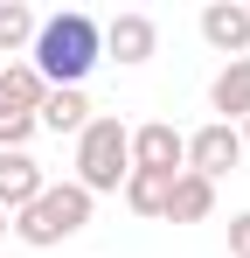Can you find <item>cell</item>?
Wrapping results in <instances>:
<instances>
[{
    "instance_id": "6da1fadb",
    "label": "cell",
    "mask_w": 250,
    "mask_h": 258,
    "mask_svg": "<svg viewBox=\"0 0 250 258\" xmlns=\"http://www.w3.org/2000/svg\"><path fill=\"white\" fill-rule=\"evenodd\" d=\"M97 56H104V35H97V21H90L83 7H63V14L35 21L28 70H35L49 91H83V77L97 70Z\"/></svg>"
},
{
    "instance_id": "7a4b0ae2",
    "label": "cell",
    "mask_w": 250,
    "mask_h": 258,
    "mask_svg": "<svg viewBox=\"0 0 250 258\" xmlns=\"http://www.w3.org/2000/svg\"><path fill=\"white\" fill-rule=\"evenodd\" d=\"M125 174H132V147H125V126L111 112H90V126L77 133V188L97 203V196H118Z\"/></svg>"
},
{
    "instance_id": "3957f363",
    "label": "cell",
    "mask_w": 250,
    "mask_h": 258,
    "mask_svg": "<svg viewBox=\"0 0 250 258\" xmlns=\"http://www.w3.org/2000/svg\"><path fill=\"white\" fill-rule=\"evenodd\" d=\"M83 223H90V196H83L77 181H49L28 210H14V237H21V244H35V251H49V244L77 237Z\"/></svg>"
},
{
    "instance_id": "277c9868",
    "label": "cell",
    "mask_w": 250,
    "mask_h": 258,
    "mask_svg": "<svg viewBox=\"0 0 250 258\" xmlns=\"http://www.w3.org/2000/svg\"><path fill=\"white\" fill-rule=\"evenodd\" d=\"M125 147H132V168H153V174H181V168H188V133H174L167 119L132 126Z\"/></svg>"
},
{
    "instance_id": "5b68a950",
    "label": "cell",
    "mask_w": 250,
    "mask_h": 258,
    "mask_svg": "<svg viewBox=\"0 0 250 258\" xmlns=\"http://www.w3.org/2000/svg\"><path fill=\"white\" fill-rule=\"evenodd\" d=\"M243 161V140H236V126H195L188 133V174H202V181H222V174Z\"/></svg>"
},
{
    "instance_id": "8992f818",
    "label": "cell",
    "mask_w": 250,
    "mask_h": 258,
    "mask_svg": "<svg viewBox=\"0 0 250 258\" xmlns=\"http://www.w3.org/2000/svg\"><path fill=\"white\" fill-rule=\"evenodd\" d=\"M97 35H104V56H118V63H146V56L160 49V28H153V14H111Z\"/></svg>"
},
{
    "instance_id": "52a82bcc",
    "label": "cell",
    "mask_w": 250,
    "mask_h": 258,
    "mask_svg": "<svg viewBox=\"0 0 250 258\" xmlns=\"http://www.w3.org/2000/svg\"><path fill=\"white\" fill-rule=\"evenodd\" d=\"M202 42L208 49H222L229 63L250 49V7H236V0H208L202 7Z\"/></svg>"
},
{
    "instance_id": "ba28073f",
    "label": "cell",
    "mask_w": 250,
    "mask_h": 258,
    "mask_svg": "<svg viewBox=\"0 0 250 258\" xmlns=\"http://www.w3.org/2000/svg\"><path fill=\"white\" fill-rule=\"evenodd\" d=\"M42 188H49V174H42L35 154H0V210H7V216L28 210Z\"/></svg>"
},
{
    "instance_id": "9c48e42d",
    "label": "cell",
    "mask_w": 250,
    "mask_h": 258,
    "mask_svg": "<svg viewBox=\"0 0 250 258\" xmlns=\"http://www.w3.org/2000/svg\"><path fill=\"white\" fill-rule=\"evenodd\" d=\"M208 105H215V126H236V119H250V56L222 63V77L208 84Z\"/></svg>"
},
{
    "instance_id": "30bf717a",
    "label": "cell",
    "mask_w": 250,
    "mask_h": 258,
    "mask_svg": "<svg viewBox=\"0 0 250 258\" xmlns=\"http://www.w3.org/2000/svg\"><path fill=\"white\" fill-rule=\"evenodd\" d=\"M215 210V181H202V174H174V196H167V223H202V216Z\"/></svg>"
},
{
    "instance_id": "8fae6325",
    "label": "cell",
    "mask_w": 250,
    "mask_h": 258,
    "mask_svg": "<svg viewBox=\"0 0 250 258\" xmlns=\"http://www.w3.org/2000/svg\"><path fill=\"white\" fill-rule=\"evenodd\" d=\"M35 126L42 133H83L90 126V98H83V91H49L35 105Z\"/></svg>"
},
{
    "instance_id": "7c38bea8",
    "label": "cell",
    "mask_w": 250,
    "mask_h": 258,
    "mask_svg": "<svg viewBox=\"0 0 250 258\" xmlns=\"http://www.w3.org/2000/svg\"><path fill=\"white\" fill-rule=\"evenodd\" d=\"M125 203L139 216H167V196H174V174H153V168H132L125 174V188H118Z\"/></svg>"
},
{
    "instance_id": "4fadbf2b",
    "label": "cell",
    "mask_w": 250,
    "mask_h": 258,
    "mask_svg": "<svg viewBox=\"0 0 250 258\" xmlns=\"http://www.w3.org/2000/svg\"><path fill=\"white\" fill-rule=\"evenodd\" d=\"M35 42V7H21V0H0V49L14 56V49Z\"/></svg>"
},
{
    "instance_id": "5bb4252c",
    "label": "cell",
    "mask_w": 250,
    "mask_h": 258,
    "mask_svg": "<svg viewBox=\"0 0 250 258\" xmlns=\"http://www.w3.org/2000/svg\"><path fill=\"white\" fill-rule=\"evenodd\" d=\"M0 84H7V98H14L21 112H35L42 98H49V84H42V77L28 70V63H7V70H0Z\"/></svg>"
},
{
    "instance_id": "9a60e30c",
    "label": "cell",
    "mask_w": 250,
    "mask_h": 258,
    "mask_svg": "<svg viewBox=\"0 0 250 258\" xmlns=\"http://www.w3.org/2000/svg\"><path fill=\"white\" fill-rule=\"evenodd\" d=\"M35 112H14V105H0V154H28V140H35Z\"/></svg>"
},
{
    "instance_id": "2e32d148",
    "label": "cell",
    "mask_w": 250,
    "mask_h": 258,
    "mask_svg": "<svg viewBox=\"0 0 250 258\" xmlns=\"http://www.w3.org/2000/svg\"><path fill=\"white\" fill-rule=\"evenodd\" d=\"M229 258H250V210L229 216Z\"/></svg>"
},
{
    "instance_id": "e0dca14e",
    "label": "cell",
    "mask_w": 250,
    "mask_h": 258,
    "mask_svg": "<svg viewBox=\"0 0 250 258\" xmlns=\"http://www.w3.org/2000/svg\"><path fill=\"white\" fill-rule=\"evenodd\" d=\"M7 230H14V216H7V210H0V244H7Z\"/></svg>"
},
{
    "instance_id": "ac0fdd59",
    "label": "cell",
    "mask_w": 250,
    "mask_h": 258,
    "mask_svg": "<svg viewBox=\"0 0 250 258\" xmlns=\"http://www.w3.org/2000/svg\"><path fill=\"white\" fill-rule=\"evenodd\" d=\"M236 140H243V154H250V119H243V133H236Z\"/></svg>"
}]
</instances>
